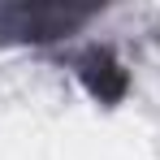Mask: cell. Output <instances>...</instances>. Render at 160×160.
Returning a JSON list of instances; mask_svg holds the SVG:
<instances>
[{
    "mask_svg": "<svg viewBox=\"0 0 160 160\" xmlns=\"http://www.w3.org/2000/svg\"><path fill=\"white\" fill-rule=\"evenodd\" d=\"M78 69H82V78H87V87L100 95V100H112V95H121V87H126V74H121V65L112 61L108 52H87L78 61Z\"/></svg>",
    "mask_w": 160,
    "mask_h": 160,
    "instance_id": "cell-2",
    "label": "cell"
},
{
    "mask_svg": "<svg viewBox=\"0 0 160 160\" xmlns=\"http://www.w3.org/2000/svg\"><path fill=\"white\" fill-rule=\"evenodd\" d=\"M87 9H61V4H39V9H4L0 13V35L9 39H56L69 26H78Z\"/></svg>",
    "mask_w": 160,
    "mask_h": 160,
    "instance_id": "cell-1",
    "label": "cell"
}]
</instances>
